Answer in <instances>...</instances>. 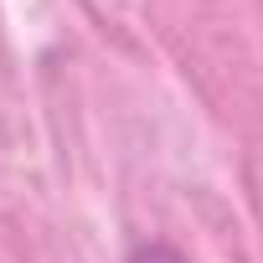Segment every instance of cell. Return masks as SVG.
<instances>
[{
  "label": "cell",
  "instance_id": "cell-1",
  "mask_svg": "<svg viewBox=\"0 0 263 263\" xmlns=\"http://www.w3.org/2000/svg\"><path fill=\"white\" fill-rule=\"evenodd\" d=\"M129 263H186L176 248H165V242H150V248H135V258Z\"/></svg>",
  "mask_w": 263,
  "mask_h": 263
}]
</instances>
